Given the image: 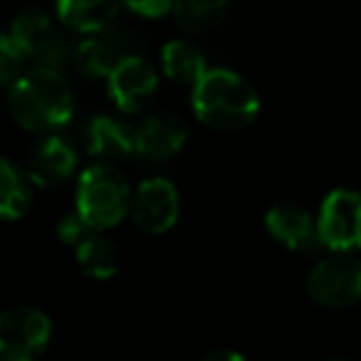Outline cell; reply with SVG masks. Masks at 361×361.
I'll list each match as a JSON object with an SVG mask.
<instances>
[{"label": "cell", "instance_id": "obj_1", "mask_svg": "<svg viewBox=\"0 0 361 361\" xmlns=\"http://www.w3.org/2000/svg\"><path fill=\"white\" fill-rule=\"evenodd\" d=\"M8 109L32 134H60L75 119V92L62 72L32 65L8 87Z\"/></svg>", "mask_w": 361, "mask_h": 361}, {"label": "cell", "instance_id": "obj_2", "mask_svg": "<svg viewBox=\"0 0 361 361\" xmlns=\"http://www.w3.org/2000/svg\"><path fill=\"white\" fill-rule=\"evenodd\" d=\"M191 109L208 129L240 131L260 116L262 102L243 75L226 67H208L191 87Z\"/></svg>", "mask_w": 361, "mask_h": 361}, {"label": "cell", "instance_id": "obj_3", "mask_svg": "<svg viewBox=\"0 0 361 361\" xmlns=\"http://www.w3.org/2000/svg\"><path fill=\"white\" fill-rule=\"evenodd\" d=\"M129 178L114 164H92L77 176L75 211L94 231H111L129 216Z\"/></svg>", "mask_w": 361, "mask_h": 361}, {"label": "cell", "instance_id": "obj_4", "mask_svg": "<svg viewBox=\"0 0 361 361\" xmlns=\"http://www.w3.org/2000/svg\"><path fill=\"white\" fill-rule=\"evenodd\" d=\"M52 341V319L35 305L0 312V361H37Z\"/></svg>", "mask_w": 361, "mask_h": 361}, {"label": "cell", "instance_id": "obj_5", "mask_svg": "<svg viewBox=\"0 0 361 361\" xmlns=\"http://www.w3.org/2000/svg\"><path fill=\"white\" fill-rule=\"evenodd\" d=\"M307 292L322 307L344 310L361 302V257L356 252H329L307 275Z\"/></svg>", "mask_w": 361, "mask_h": 361}, {"label": "cell", "instance_id": "obj_6", "mask_svg": "<svg viewBox=\"0 0 361 361\" xmlns=\"http://www.w3.org/2000/svg\"><path fill=\"white\" fill-rule=\"evenodd\" d=\"M317 231L322 247L329 252L361 250V191L334 188L317 211Z\"/></svg>", "mask_w": 361, "mask_h": 361}, {"label": "cell", "instance_id": "obj_7", "mask_svg": "<svg viewBox=\"0 0 361 361\" xmlns=\"http://www.w3.org/2000/svg\"><path fill=\"white\" fill-rule=\"evenodd\" d=\"M129 216L149 235H164L180 218L178 186L166 176H149L131 191Z\"/></svg>", "mask_w": 361, "mask_h": 361}, {"label": "cell", "instance_id": "obj_8", "mask_svg": "<svg viewBox=\"0 0 361 361\" xmlns=\"http://www.w3.org/2000/svg\"><path fill=\"white\" fill-rule=\"evenodd\" d=\"M106 92L124 114H139L159 94V70L141 55H124L106 77Z\"/></svg>", "mask_w": 361, "mask_h": 361}, {"label": "cell", "instance_id": "obj_9", "mask_svg": "<svg viewBox=\"0 0 361 361\" xmlns=\"http://www.w3.org/2000/svg\"><path fill=\"white\" fill-rule=\"evenodd\" d=\"M188 124L173 111H151L136 126V156L151 164L171 161L186 149Z\"/></svg>", "mask_w": 361, "mask_h": 361}, {"label": "cell", "instance_id": "obj_10", "mask_svg": "<svg viewBox=\"0 0 361 361\" xmlns=\"http://www.w3.org/2000/svg\"><path fill=\"white\" fill-rule=\"evenodd\" d=\"M265 228L272 240L297 255H314L324 250L317 231V216L300 203H275L265 213Z\"/></svg>", "mask_w": 361, "mask_h": 361}, {"label": "cell", "instance_id": "obj_11", "mask_svg": "<svg viewBox=\"0 0 361 361\" xmlns=\"http://www.w3.org/2000/svg\"><path fill=\"white\" fill-rule=\"evenodd\" d=\"M77 166H80V154L72 141L62 134H47L32 146L25 171L35 188H60L75 178Z\"/></svg>", "mask_w": 361, "mask_h": 361}, {"label": "cell", "instance_id": "obj_12", "mask_svg": "<svg viewBox=\"0 0 361 361\" xmlns=\"http://www.w3.org/2000/svg\"><path fill=\"white\" fill-rule=\"evenodd\" d=\"M87 154L99 164H119L136 156V126L111 114H97L85 126Z\"/></svg>", "mask_w": 361, "mask_h": 361}, {"label": "cell", "instance_id": "obj_13", "mask_svg": "<svg viewBox=\"0 0 361 361\" xmlns=\"http://www.w3.org/2000/svg\"><path fill=\"white\" fill-rule=\"evenodd\" d=\"M121 0H57V20L80 35H99L116 20Z\"/></svg>", "mask_w": 361, "mask_h": 361}, {"label": "cell", "instance_id": "obj_14", "mask_svg": "<svg viewBox=\"0 0 361 361\" xmlns=\"http://www.w3.org/2000/svg\"><path fill=\"white\" fill-rule=\"evenodd\" d=\"M35 183L18 161L0 156V221H18L32 206Z\"/></svg>", "mask_w": 361, "mask_h": 361}, {"label": "cell", "instance_id": "obj_15", "mask_svg": "<svg viewBox=\"0 0 361 361\" xmlns=\"http://www.w3.org/2000/svg\"><path fill=\"white\" fill-rule=\"evenodd\" d=\"M72 250L80 270L92 280H111L121 270V250L106 231H92Z\"/></svg>", "mask_w": 361, "mask_h": 361}, {"label": "cell", "instance_id": "obj_16", "mask_svg": "<svg viewBox=\"0 0 361 361\" xmlns=\"http://www.w3.org/2000/svg\"><path fill=\"white\" fill-rule=\"evenodd\" d=\"M161 72L173 85L193 87L208 72V62L191 40H169L161 47Z\"/></svg>", "mask_w": 361, "mask_h": 361}, {"label": "cell", "instance_id": "obj_17", "mask_svg": "<svg viewBox=\"0 0 361 361\" xmlns=\"http://www.w3.org/2000/svg\"><path fill=\"white\" fill-rule=\"evenodd\" d=\"M8 32L16 40V45L25 52L27 60H35L57 35L50 13L42 11V8H25V11H20L13 18Z\"/></svg>", "mask_w": 361, "mask_h": 361}, {"label": "cell", "instance_id": "obj_18", "mask_svg": "<svg viewBox=\"0 0 361 361\" xmlns=\"http://www.w3.org/2000/svg\"><path fill=\"white\" fill-rule=\"evenodd\" d=\"M231 0H173V23L186 35L211 32L226 20Z\"/></svg>", "mask_w": 361, "mask_h": 361}, {"label": "cell", "instance_id": "obj_19", "mask_svg": "<svg viewBox=\"0 0 361 361\" xmlns=\"http://www.w3.org/2000/svg\"><path fill=\"white\" fill-rule=\"evenodd\" d=\"M121 57L124 55L116 50L114 42L104 32H99V35H87L82 42H77L72 52V65L90 80H102V77L106 80Z\"/></svg>", "mask_w": 361, "mask_h": 361}, {"label": "cell", "instance_id": "obj_20", "mask_svg": "<svg viewBox=\"0 0 361 361\" xmlns=\"http://www.w3.org/2000/svg\"><path fill=\"white\" fill-rule=\"evenodd\" d=\"M25 52L16 45L11 32H0V87H11L25 72Z\"/></svg>", "mask_w": 361, "mask_h": 361}, {"label": "cell", "instance_id": "obj_21", "mask_svg": "<svg viewBox=\"0 0 361 361\" xmlns=\"http://www.w3.org/2000/svg\"><path fill=\"white\" fill-rule=\"evenodd\" d=\"M92 231H94V228L87 226V221L77 211L67 213V216H62L60 221H57V238L70 247L80 245Z\"/></svg>", "mask_w": 361, "mask_h": 361}, {"label": "cell", "instance_id": "obj_22", "mask_svg": "<svg viewBox=\"0 0 361 361\" xmlns=\"http://www.w3.org/2000/svg\"><path fill=\"white\" fill-rule=\"evenodd\" d=\"M121 6H126L134 16L146 18V20H159V18L171 16L173 0H121Z\"/></svg>", "mask_w": 361, "mask_h": 361}, {"label": "cell", "instance_id": "obj_23", "mask_svg": "<svg viewBox=\"0 0 361 361\" xmlns=\"http://www.w3.org/2000/svg\"><path fill=\"white\" fill-rule=\"evenodd\" d=\"M201 361H247V359L235 349H216V351H211V354L203 356Z\"/></svg>", "mask_w": 361, "mask_h": 361}, {"label": "cell", "instance_id": "obj_24", "mask_svg": "<svg viewBox=\"0 0 361 361\" xmlns=\"http://www.w3.org/2000/svg\"><path fill=\"white\" fill-rule=\"evenodd\" d=\"M326 361H349V359H341V356H331V359H326Z\"/></svg>", "mask_w": 361, "mask_h": 361}]
</instances>
